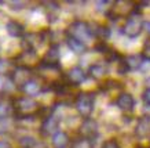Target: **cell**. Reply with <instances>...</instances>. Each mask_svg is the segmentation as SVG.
Here are the masks:
<instances>
[{"instance_id":"cell-1","label":"cell","mask_w":150,"mask_h":148,"mask_svg":"<svg viewBox=\"0 0 150 148\" xmlns=\"http://www.w3.org/2000/svg\"><path fill=\"white\" fill-rule=\"evenodd\" d=\"M13 107H14V119L15 120L33 119L35 116L40 115L41 108H43L35 98L28 97V96L13 97Z\"/></svg>"},{"instance_id":"cell-2","label":"cell","mask_w":150,"mask_h":148,"mask_svg":"<svg viewBox=\"0 0 150 148\" xmlns=\"http://www.w3.org/2000/svg\"><path fill=\"white\" fill-rule=\"evenodd\" d=\"M95 107V94L90 92H81L79 93L74 98V108L80 116L91 118V114Z\"/></svg>"},{"instance_id":"cell-3","label":"cell","mask_w":150,"mask_h":148,"mask_svg":"<svg viewBox=\"0 0 150 148\" xmlns=\"http://www.w3.org/2000/svg\"><path fill=\"white\" fill-rule=\"evenodd\" d=\"M66 36H72L77 40H81L87 44L88 40H91L94 35H92V29H91V24L86 22V21H81V19H77V21H73L70 25L68 26L66 32H65Z\"/></svg>"},{"instance_id":"cell-4","label":"cell","mask_w":150,"mask_h":148,"mask_svg":"<svg viewBox=\"0 0 150 148\" xmlns=\"http://www.w3.org/2000/svg\"><path fill=\"white\" fill-rule=\"evenodd\" d=\"M143 31V19H142V14L139 11L132 13L124 22L121 32L129 39H135L142 33Z\"/></svg>"},{"instance_id":"cell-5","label":"cell","mask_w":150,"mask_h":148,"mask_svg":"<svg viewBox=\"0 0 150 148\" xmlns=\"http://www.w3.org/2000/svg\"><path fill=\"white\" fill-rule=\"evenodd\" d=\"M35 76H36L35 69L28 68V66L15 65V68L13 69V72H11V75H10L8 78H10V80L13 82L14 87L18 89V90H22L23 86H25L29 80H32Z\"/></svg>"},{"instance_id":"cell-6","label":"cell","mask_w":150,"mask_h":148,"mask_svg":"<svg viewBox=\"0 0 150 148\" xmlns=\"http://www.w3.org/2000/svg\"><path fill=\"white\" fill-rule=\"evenodd\" d=\"M135 6H137V3L129 1V0H117L113 3V7L108 14V17L110 19H118L124 18V17L128 18L132 13H135Z\"/></svg>"},{"instance_id":"cell-7","label":"cell","mask_w":150,"mask_h":148,"mask_svg":"<svg viewBox=\"0 0 150 148\" xmlns=\"http://www.w3.org/2000/svg\"><path fill=\"white\" fill-rule=\"evenodd\" d=\"M48 32L41 31V32H26V35L21 39V46L22 50H36L37 47L48 40Z\"/></svg>"},{"instance_id":"cell-8","label":"cell","mask_w":150,"mask_h":148,"mask_svg":"<svg viewBox=\"0 0 150 148\" xmlns=\"http://www.w3.org/2000/svg\"><path fill=\"white\" fill-rule=\"evenodd\" d=\"M98 122H96L94 118H86L83 119V122L80 123L79 126V136L83 137V139H87V140H94L98 137Z\"/></svg>"},{"instance_id":"cell-9","label":"cell","mask_w":150,"mask_h":148,"mask_svg":"<svg viewBox=\"0 0 150 148\" xmlns=\"http://www.w3.org/2000/svg\"><path fill=\"white\" fill-rule=\"evenodd\" d=\"M59 123H61V118H58L54 114L46 116L44 119L41 120L40 129H39L40 134L43 137H52L55 133L59 132Z\"/></svg>"},{"instance_id":"cell-10","label":"cell","mask_w":150,"mask_h":148,"mask_svg":"<svg viewBox=\"0 0 150 148\" xmlns=\"http://www.w3.org/2000/svg\"><path fill=\"white\" fill-rule=\"evenodd\" d=\"M15 65L19 66H28V68H32L33 65H39V57H37V51L36 50H22L18 54V57L15 58Z\"/></svg>"},{"instance_id":"cell-11","label":"cell","mask_w":150,"mask_h":148,"mask_svg":"<svg viewBox=\"0 0 150 148\" xmlns=\"http://www.w3.org/2000/svg\"><path fill=\"white\" fill-rule=\"evenodd\" d=\"M87 79V72L81 66H73L65 74V82L69 86H79Z\"/></svg>"},{"instance_id":"cell-12","label":"cell","mask_w":150,"mask_h":148,"mask_svg":"<svg viewBox=\"0 0 150 148\" xmlns=\"http://www.w3.org/2000/svg\"><path fill=\"white\" fill-rule=\"evenodd\" d=\"M44 82L41 80V79H39L37 76H35V78L32 79V80H29L25 86H23V89L21 90V92L23 93V96H28V97H37L39 94H41V93L44 92Z\"/></svg>"},{"instance_id":"cell-13","label":"cell","mask_w":150,"mask_h":148,"mask_svg":"<svg viewBox=\"0 0 150 148\" xmlns=\"http://www.w3.org/2000/svg\"><path fill=\"white\" fill-rule=\"evenodd\" d=\"M116 107L120 111L129 114L135 108V98L132 97V94H129V93H120L116 98Z\"/></svg>"},{"instance_id":"cell-14","label":"cell","mask_w":150,"mask_h":148,"mask_svg":"<svg viewBox=\"0 0 150 148\" xmlns=\"http://www.w3.org/2000/svg\"><path fill=\"white\" fill-rule=\"evenodd\" d=\"M135 136L141 140L150 136V116L149 115H142L138 118L137 125H135Z\"/></svg>"},{"instance_id":"cell-15","label":"cell","mask_w":150,"mask_h":148,"mask_svg":"<svg viewBox=\"0 0 150 148\" xmlns=\"http://www.w3.org/2000/svg\"><path fill=\"white\" fill-rule=\"evenodd\" d=\"M59 60H61V50H59L58 43H51L48 50L46 51V54L43 57V62L51 65H59Z\"/></svg>"},{"instance_id":"cell-16","label":"cell","mask_w":150,"mask_h":148,"mask_svg":"<svg viewBox=\"0 0 150 148\" xmlns=\"http://www.w3.org/2000/svg\"><path fill=\"white\" fill-rule=\"evenodd\" d=\"M6 31L11 37H15V39H22L25 35H26V29L21 22L15 21V19H10L7 25H6Z\"/></svg>"},{"instance_id":"cell-17","label":"cell","mask_w":150,"mask_h":148,"mask_svg":"<svg viewBox=\"0 0 150 148\" xmlns=\"http://www.w3.org/2000/svg\"><path fill=\"white\" fill-rule=\"evenodd\" d=\"M1 118H14L13 97H0V119Z\"/></svg>"},{"instance_id":"cell-18","label":"cell","mask_w":150,"mask_h":148,"mask_svg":"<svg viewBox=\"0 0 150 148\" xmlns=\"http://www.w3.org/2000/svg\"><path fill=\"white\" fill-rule=\"evenodd\" d=\"M70 143L72 141L69 139V134L66 132H62V130H59L58 133H55L51 137V144L54 148H68Z\"/></svg>"},{"instance_id":"cell-19","label":"cell","mask_w":150,"mask_h":148,"mask_svg":"<svg viewBox=\"0 0 150 148\" xmlns=\"http://www.w3.org/2000/svg\"><path fill=\"white\" fill-rule=\"evenodd\" d=\"M87 75H90L95 80H100V79H103L108 75V68L103 64H91L88 66Z\"/></svg>"},{"instance_id":"cell-20","label":"cell","mask_w":150,"mask_h":148,"mask_svg":"<svg viewBox=\"0 0 150 148\" xmlns=\"http://www.w3.org/2000/svg\"><path fill=\"white\" fill-rule=\"evenodd\" d=\"M66 44L74 54H84L87 51V44L81 40H77L72 36H66Z\"/></svg>"},{"instance_id":"cell-21","label":"cell","mask_w":150,"mask_h":148,"mask_svg":"<svg viewBox=\"0 0 150 148\" xmlns=\"http://www.w3.org/2000/svg\"><path fill=\"white\" fill-rule=\"evenodd\" d=\"M143 62H145V60H143L142 54H129L125 57V64H127L129 71L141 69Z\"/></svg>"},{"instance_id":"cell-22","label":"cell","mask_w":150,"mask_h":148,"mask_svg":"<svg viewBox=\"0 0 150 148\" xmlns=\"http://www.w3.org/2000/svg\"><path fill=\"white\" fill-rule=\"evenodd\" d=\"M91 29H92V35L96 39H99V42H106L110 36V29L108 26H105V25H95L94 28H92L91 25Z\"/></svg>"},{"instance_id":"cell-23","label":"cell","mask_w":150,"mask_h":148,"mask_svg":"<svg viewBox=\"0 0 150 148\" xmlns=\"http://www.w3.org/2000/svg\"><path fill=\"white\" fill-rule=\"evenodd\" d=\"M15 122L14 118H1L0 119V134H8L15 129Z\"/></svg>"},{"instance_id":"cell-24","label":"cell","mask_w":150,"mask_h":148,"mask_svg":"<svg viewBox=\"0 0 150 148\" xmlns=\"http://www.w3.org/2000/svg\"><path fill=\"white\" fill-rule=\"evenodd\" d=\"M15 68V64H13L8 58L0 57V76H10L13 69Z\"/></svg>"},{"instance_id":"cell-25","label":"cell","mask_w":150,"mask_h":148,"mask_svg":"<svg viewBox=\"0 0 150 148\" xmlns=\"http://www.w3.org/2000/svg\"><path fill=\"white\" fill-rule=\"evenodd\" d=\"M18 144L21 148H35L37 145V140L30 134H23L18 139Z\"/></svg>"},{"instance_id":"cell-26","label":"cell","mask_w":150,"mask_h":148,"mask_svg":"<svg viewBox=\"0 0 150 148\" xmlns=\"http://www.w3.org/2000/svg\"><path fill=\"white\" fill-rule=\"evenodd\" d=\"M113 3L114 1H108V0H105V1H102V0L95 1V10L98 13H100V14L108 15L110 13V10H112V7H113Z\"/></svg>"},{"instance_id":"cell-27","label":"cell","mask_w":150,"mask_h":148,"mask_svg":"<svg viewBox=\"0 0 150 148\" xmlns=\"http://www.w3.org/2000/svg\"><path fill=\"white\" fill-rule=\"evenodd\" d=\"M70 148H95V147H94V141L79 137V139L73 140L70 143Z\"/></svg>"},{"instance_id":"cell-28","label":"cell","mask_w":150,"mask_h":148,"mask_svg":"<svg viewBox=\"0 0 150 148\" xmlns=\"http://www.w3.org/2000/svg\"><path fill=\"white\" fill-rule=\"evenodd\" d=\"M141 54H142V57H143V60L147 61V62H150V37L145 40Z\"/></svg>"},{"instance_id":"cell-29","label":"cell","mask_w":150,"mask_h":148,"mask_svg":"<svg viewBox=\"0 0 150 148\" xmlns=\"http://www.w3.org/2000/svg\"><path fill=\"white\" fill-rule=\"evenodd\" d=\"M114 89H120V83H118V82H114V80H108V82L102 86V90H105V92L114 90Z\"/></svg>"},{"instance_id":"cell-30","label":"cell","mask_w":150,"mask_h":148,"mask_svg":"<svg viewBox=\"0 0 150 148\" xmlns=\"http://www.w3.org/2000/svg\"><path fill=\"white\" fill-rule=\"evenodd\" d=\"M100 148H121V147H120V144H118V141L116 139H109L102 144Z\"/></svg>"},{"instance_id":"cell-31","label":"cell","mask_w":150,"mask_h":148,"mask_svg":"<svg viewBox=\"0 0 150 148\" xmlns=\"http://www.w3.org/2000/svg\"><path fill=\"white\" fill-rule=\"evenodd\" d=\"M142 101L146 107H150V89H145L142 93Z\"/></svg>"},{"instance_id":"cell-32","label":"cell","mask_w":150,"mask_h":148,"mask_svg":"<svg viewBox=\"0 0 150 148\" xmlns=\"http://www.w3.org/2000/svg\"><path fill=\"white\" fill-rule=\"evenodd\" d=\"M8 4L11 6V9L13 10H17V11H19V10H22L25 6H26V3L25 1H8Z\"/></svg>"},{"instance_id":"cell-33","label":"cell","mask_w":150,"mask_h":148,"mask_svg":"<svg viewBox=\"0 0 150 148\" xmlns=\"http://www.w3.org/2000/svg\"><path fill=\"white\" fill-rule=\"evenodd\" d=\"M143 31L150 36V21H143Z\"/></svg>"},{"instance_id":"cell-34","label":"cell","mask_w":150,"mask_h":148,"mask_svg":"<svg viewBox=\"0 0 150 148\" xmlns=\"http://www.w3.org/2000/svg\"><path fill=\"white\" fill-rule=\"evenodd\" d=\"M0 148H13L7 140H0Z\"/></svg>"},{"instance_id":"cell-35","label":"cell","mask_w":150,"mask_h":148,"mask_svg":"<svg viewBox=\"0 0 150 148\" xmlns=\"http://www.w3.org/2000/svg\"><path fill=\"white\" fill-rule=\"evenodd\" d=\"M145 84H146V89H150V76H149V78H146Z\"/></svg>"},{"instance_id":"cell-36","label":"cell","mask_w":150,"mask_h":148,"mask_svg":"<svg viewBox=\"0 0 150 148\" xmlns=\"http://www.w3.org/2000/svg\"><path fill=\"white\" fill-rule=\"evenodd\" d=\"M137 148H146V147H137Z\"/></svg>"}]
</instances>
